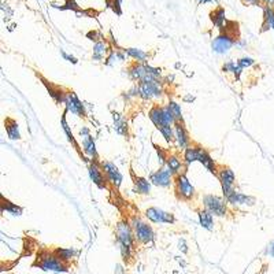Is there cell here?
I'll return each instance as SVG.
<instances>
[{"mask_svg": "<svg viewBox=\"0 0 274 274\" xmlns=\"http://www.w3.org/2000/svg\"><path fill=\"white\" fill-rule=\"evenodd\" d=\"M121 1L122 0H106V4L109 8H111L112 11L118 15L122 14V10H121Z\"/></svg>", "mask_w": 274, "mask_h": 274, "instance_id": "33", "label": "cell"}, {"mask_svg": "<svg viewBox=\"0 0 274 274\" xmlns=\"http://www.w3.org/2000/svg\"><path fill=\"white\" fill-rule=\"evenodd\" d=\"M132 229L135 233V239L140 244H148L154 240V230L148 223L143 222L140 218H133L132 221Z\"/></svg>", "mask_w": 274, "mask_h": 274, "instance_id": "5", "label": "cell"}, {"mask_svg": "<svg viewBox=\"0 0 274 274\" xmlns=\"http://www.w3.org/2000/svg\"><path fill=\"white\" fill-rule=\"evenodd\" d=\"M89 177L93 181V184H96L99 188H107V177H106L105 171L102 169V164H98V159H93L89 164Z\"/></svg>", "mask_w": 274, "mask_h": 274, "instance_id": "8", "label": "cell"}, {"mask_svg": "<svg viewBox=\"0 0 274 274\" xmlns=\"http://www.w3.org/2000/svg\"><path fill=\"white\" fill-rule=\"evenodd\" d=\"M161 86L158 81H150V82H140L138 86V95L143 99H151L155 96H161Z\"/></svg>", "mask_w": 274, "mask_h": 274, "instance_id": "12", "label": "cell"}, {"mask_svg": "<svg viewBox=\"0 0 274 274\" xmlns=\"http://www.w3.org/2000/svg\"><path fill=\"white\" fill-rule=\"evenodd\" d=\"M100 164H102V169L105 171L109 183L111 185H114L115 188H118L121 185V181H122V176H121V173H119L117 166L114 164H111V162H100Z\"/></svg>", "mask_w": 274, "mask_h": 274, "instance_id": "11", "label": "cell"}, {"mask_svg": "<svg viewBox=\"0 0 274 274\" xmlns=\"http://www.w3.org/2000/svg\"><path fill=\"white\" fill-rule=\"evenodd\" d=\"M171 176L173 174L170 173L169 169L161 167L158 171L151 174V181L155 184V185H158V187H169L170 184L173 183Z\"/></svg>", "mask_w": 274, "mask_h": 274, "instance_id": "13", "label": "cell"}, {"mask_svg": "<svg viewBox=\"0 0 274 274\" xmlns=\"http://www.w3.org/2000/svg\"><path fill=\"white\" fill-rule=\"evenodd\" d=\"M225 197H226V202L232 203V204H248V206H252L255 203L254 197L240 193V192H237L235 190L232 191L228 196H225Z\"/></svg>", "mask_w": 274, "mask_h": 274, "instance_id": "14", "label": "cell"}, {"mask_svg": "<svg viewBox=\"0 0 274 274\" xmlns=\"http://www.w3.org/2000/svg\"><path fill=\"white\" fill-rule=\"evenodd\" d=\"M148 115H150V119L154 122V125H155L157 128L164 125V114H162V107H161V106H154L150 110V112H148Z\"/></svg>", "mask_w": 274, "mask_h": 274, "instance_id": "24", "label": "cell"}, {"mask_svg": "<svg viewBox=\"0 0 274 274\" xmlns=\"http://www.w3.org/2000/svg\"><path fill=\"white\" fill-rule=\"evenodd\" d=\"M174 125H176V138L178 141V145L185 150L190 144V135L184 126V122H176Z\"/></svg>", "mask_w": 274, "mask_h": 274, "instance_id": "17", "label": "cell"}, {"mask_svg": "<svg viewBox=\"0 0 274 274\" xmlns=\"http://www.w3.org/2000/svg\"><path fill=\"white\" fill-rule=\"evenodd\" d=\"M155 148H157V151H158V155L161 157V161L164 162V159H167V158H166V154L164 152V150H162L161 147H158V145H155Z\"/></svg>", "mask_w": 274, "mask_h": 274, "instance_id": "36", "label": "cell"}, {"mask_svg": "<svg viewBox=\"0 0 274 274\" xmlns=\"http://www.w3.org/2000/svg\"><path fill=\"white\" fill-rule=\"evenodd\" d=\"M54 254L58 256L60 261L66 262V263H69V265H72V261L73 259H76V256H77V251L74 249V248H60V247H56L53 249Z\"/></svg>", "mask_w": 274, "mask_h": 274, "instance_id": "16", "label": "cell"}, {"mask_svg": "<svg viewBox=\"0 0 274 274\" xmlns=\"http://www.w3.org/2000/svg\"><path fill=\"white\" fill-rule=\"evenodd\" d=\"M40 79L43 80V84L46 85L47 89H48V92H50V95L53 96L58 103H65V96H66V92H63V89L62 88H59V86H54L51 82H48L46 79H43L41 76H39Z\"/></svg>", "mask_w": 274, "mask_h": 274, "instance_id": "19", "label": "cell"}, {"mask_svg": "<svg viewBox=\"0 0 274 274\" xmlns=\"http://www.w3.org/2000/svg\"><path fill=\"white\" fill-rule=\"evenodd\" d=\"M81 133V136L84 137V151L86 155H89L92 157L93 159H98V152H96V147H95V141H93V138L92 136L89 135V132L86 128H84L82 131L80 132Z\"/></svg>", "mask_w": 274, "mask_h": 274, "instance_id": "15", "label": "cell"}, {"mask_svg": "<svg viewBox=\"0 0 274 274\" xmlns=\"http://www.w3.org/2000/svg\"><path fill=\"white\" fill-rule=\"evenodd\" d=\"M107 51H109V47H107L105 41H99V43H96L95 48H93V59H96V60L103 59Z\"/></svg>", "mask_w": 274, "mask_h": 274, "instance_id": "29", "label": "cell"}, {"mask_svg": "<svg viewBox=\"0 0 274 274\" xmlns=\"http://www.w3.org/2000/svg\"><path fill=\"white\" fill-rule=\"evenodd\" d=\"M246 3H251V4H258L259 3V0H244Z\"/></svg>", "mask_w": 274, "mask_h": 274, "instance_id": "38", "label": "cell"}, {"mask_svg": "<svg viewBox=\"0 0 274 274\" xmlns=\"http://www.w3.org/2000/svg\"><path fill=\"white\" fill-rule=\"evenodd\" d=\"M197 216H199V221L203 228L207 229V230H213L214 229V219H213V214L210 213L209 210H199L197 211Z\"/></svg>", "mask_w": 274, "mask_h": 274, "instance_id": "23", "label": "cell"}, {"mask_svg": "<svg viewBox=\"0 0 274 274\" xmlns=\"http://www.w3.org/2000/svg\"><path fill=\"white\" fill-rule=\"evenodd\" d=\"M1 210H6L7 213L13 214V216H21L22 214V207L17 206L15 203L7 200L4 197H1Z\"/></svg>", "mask_w": 274, "mask_h": 274, "instance_id": "26", "label": "cell"}, {"mask_svg": "<svg viewBox=\"0 0 274 274\" xmlns=\"http://www.w3.org/2000/svg\"><path fill=\"white\" fill-rule=\"evenodd\" d=\"M63 56H65L66 59H69V62H73V63H77V60H76V58H73V56H69L67 54L63 53Z\"/></svg>", "mask_w": 274, "mask_h": 274, "instance_id": "37", "label": "cell"}, {"mask_svg": "<svg viewBox=\"0 0 274 274\" xmlns=\"http://www.w3.org/2000/svg\"><path fill=\"white\" fill-rule=\"evenodd\" d=\"M62 10H73V11H77V13H82L84 14V11H81V8L79 7V4L74 1V0H65V4H63V7H60Z\"/></svg>", "mask_w": 274, "mask_h": 274, "instance_id": "34", "label": "cell"}, {"mask_svg": "<svg viewBox=\"0 0 274 274\" xmlns=\"http://www.w3.org/2000/svg\"><path fill=\"white\" fill-rule=\"evenodd\" d=\"M145 217L151 222H155V223H174V221H176V218L171 213H166L164 210L157 209V207H151V209L147 210Z\"/></svg>", "mask_w": 274, "mask_h": 274, "instance_id": "10", "label": "cell"}, {"mask_svg": "<svg viewBox=\"0 0 274 274\" xmlns=\"http://www.w3.org/2000/svg\"><path fill=\"white\" fill-rule=\"evenodd\" d=\"M225 32H222L214 41H213V48L214 51L218 54H225L230 50V47L236 43V30L237 27H235L233 30H230V27H228V21L225 25Z\"/></svg>", "mask_w": 274, "mask_h": 274, "instance_id": "3", "label": "cell"}, {"mask_svg": "<svg viewBox=\"0 0 274 274\" xmlns=\"http://www.w3.org/2000/svg\"><path fill=\"white\" fill-rule=\"evenodd\" d=\"M132 178H133V184H135V190L137 191V193L140 195H148L151 190L150 181L145 180L144 177H137L133 171H131Z\"/></svg>", "mask_w": 274, "mask_h": 274, "instance_id": "18", "label": "cell"}, {"mask_svg": "<svg viewBox=\"0 0 274 274\" xmlns=\"http://www.w3.org/2000/svg\"><path fill=\"white\" fill-rule=\"evenodd\" d=\"M34 268H39L46 272H69L72 269V265L60 261L56 255L54 254V251L50 249H41L37 252V256L33 262Z\"/></svg>", "mask_w": 274, "mask_h": 274, "instance_id": "2", "label": "cell"}, {"mask_svg": "<svg viewBox=\"0 0 274 274\" xmlns=\"http://www.w3.org/2000/svg\"><path fill=\"white\" fill-rule=\"evenodd\" d=\"M197 1H199V4H204V3H210L213 0H197Z\"/></svg>", "mask_w": 274, "mask_h": 274, "instance_id": "39", "label": "cell"}, {"mask_svg": "<svg viewBox=\"0 0 274 274\" xmlns=\"http://www.w3.org/2000/svg\"><path fill=\"white\" fill-rule=\"evenodd\" d=\"M158 129H159V132L164 135V140H166L167 143L170 144L174 141L176 135H174V132H173V129H171V126H170V125H162V126H159Z\"/></svg>", "mask_w": 274, "mask_h": 274, "instance_id": "30", "label": "cell"}, {"mask_svg": "<svg viewBox=\"0 0 274 274\" xmlns=\"http://www.w3.org/2000/svg\"><path fill=\"white\" fill-rule=\"evenodd\" d=\"M65 105H66V110L67 111H72L73 114H76V115L80 118L85 117L84 106H82V103L80 102V99L77 98V95H76L73 91L66 92Z\"/></svg>", "mask_w": 274, "mask_h": 274, "instance_id": "9", "label": "cell"}, {"mask_svg": "<svg viewBox=\"0 0 274 274\" xmlns=\"http://www.w3.org/2000/svg\"><path fill=\"white\" fill-rule=\"evenodd\" d=\"M210 18L213 21V24L219 29H223V27L226 25V18H225V10L222 7H217L214 11H211Z\"/></svg>", "mask_w": 274, "mask_h": 274, "instance_id": "22", "label": "cell"}, {"mask_svg": "<svg viewBox=\"0 0 274 274\" xmlns=\"http://www.w3.org/2000/svg\"><path fill=\"white\" fill-rule=\"evenodd\" d=\"M203 203H204V207L209 210L211 214H214L217 217L226 216V211H228L226 210V204L219 197H217L214 195H207L204 196Z\"/></svg>", "mask_w": 274, "mask_h": 274, "instance_id": "7", "label": "cell"}, {"mask_svg": "<svg viewBox=\"0 0 274 274\" xmlns=\"http://www.w3.org/2000/svg\"><path fill=\"white\" fill-rule=\"evenodd\" d=\"M169 109L173 112V115L176 118V122H183V115H181V107L177 105L176 102H169Z\"/></svg>", "mask_w": 274, "mask_h": 274, "instance_id": "32", "label": "cell"}, {"mask_svg": "<svg viewBox=\"0 0 274 274\" xmlns=\"http://www.w3.org/2000/svg\"><path fill=\"white\" fill-rule=\"evenodd\" d=\"M66 112H67V110L63 112V117H62V126H63V129H65L66 135H67V138H69V141L74 145V148H76V151L80 154V157L84 159V157H82V152H81V150H80V145L77 144V141L74 140V136H73V133L70 132V129H69V125H67V121H66Z\"/></svg>", "mask_w": 274, "mask_h": 274, "instance_id": "27", "label": "cell"}, {"mask_svg": "<svg viewBox=\"0 0 274 274\" xmlns=\"http://www.w3.org/2000/svg\"><path fill=\"white\" fill-rule=\"evenodd\" d=\"M197 161L200 162V164H203L207 169L211 171V173H214V174H217V166L216 164H214V159H211V157H210V154L207 152V151L204 150L203 147H200L199 148V158H197Z\"/></svg>", "mask_w": 274, "mask_h": 274, "instance_id": "20", "label": "cell"}, {"mask_svg": "<svg viewBox=\"0 0 274 274\" xmlns=\"http://www.w3.org/2000/svg\"><path fill=\"white\" fill-rule=\"evenodd\" d=\"M265 1H268L269 4H274V0H265Z\"/></svg>", "mask_w": 274, "mask_h": 274, "instance_id": "40", "label": "cell"}, {"mask_svg": "<svg viewBox=\"0 0 274 274\" xmlns=\"http://www.w3.org/2000/svg\"><path fill=\"white\" fill-rule=\"evenodd\" d=\"M219 181L222 184V190H223V195L228 196L232 191H233V185L236 183V177L233 170L228 167V166H221L219 169L217 170V174Z\"/></svg>", "mask_w": 274, "mask_h": 274, "instance_id": "6", "label": "cell"}, {"mask_svg": "<svg viewBox=\"0 0 274 274\" xmlns=\"http://www.w3.org/2000/svg\"><path fill=\"white\" fill-rule=\"evenodd\" d=\"M115 235H117V240L121 247V254H122V259L125 263H129L133 258V252H135V233L129 222L119 221L117 223V229H115Z\"/></svg>", "mask_w": 274, "mask_h": 274, "instance_id": "1", "label": "cell"}, {"mask_svg": "<svg viewBox=\"0 0 274 274\" xmlns=\"http://www.w3.org/2000/svg\"><path fill=\"white\" fill-rule=\"evenodd\" d=\"M272 27H273V29H274V21H273V22H272Z\"/></svg>", "mask_w": 274, "mask_h": 274, "instance_id": "41", "label": "cell"}, {"mask_svg": "<svg viewBox=\"0 0 274 274\" xmlns=\"http://www.w3.org/2000/svg\"><path fill=\"white\" fill-rule=\"evenodd\" d=\"M166 164H167V169L170 170L171 174H174V176L180 174V170H181V161H180L176 155L167 157Z\"/></svg>", "mask_w": 274, "mask_h": 274, "instance_id": "28", "label": "cell"}, {"mask_svg": "<svg viewBox=\"0 0 274 274\" xmlns=\"http://www.w3.org/2000/svg\"><path fill=\"white\" fill-rule=\"evenodd\" d=\"M4 128H6V132L8 137L11 140H20V131H18V124L17 121L13 119V118H6L4 119Z\"/></svg>", "mask_w": 274, "mask_h": 274, "instance_id": "21", "label": "cell"}, {"mask_svg": "<svg viewBox=\"0 0 274 274\" xmlns=\"http://www.w3.org/2000/svg\"><path fill=\"white\" fill-rule=\"evenodd\" d=\"M199 148H200V145H188L185 148V152H184L185 164H190L192 162L197 161V158H199Z\"/></svg>", "mask_w": 274, "mask_h": 274, "instance_id": "25", "label": "cell"}, {"mask_svg": "<svg viewBox=\"0 0 274 274\" xmlns=\"http://www.w3.org/2000/svg\"><path fill=\"white\" fill-rule=\"evenodd\" d=\"M254 62H252V59H249V58H244V59H240L239 60V66L242 67V69H244V67H247V66H249V65H252Z\"/></svg>", "mask_w": 274, "mask_h": 274, "instance_id": "35", "label": "cell"}, {"mask_svg": "<svg viewBox=\"0 0 274 274\" xmlns=\"http://www.w3.org/2000/svg\"><path fill=\"white\" fill-rule=\"evenodd\" d=\"M174 192L178 200H191L195 195V188L191 185L190 180L185 177V174H177L174 177Z\"/></svg>", "mask_w": 274, "mask_h": 274, "instance_id": "4", "label": "cell"}, {"mask_svg": "<svg viewBox=\"0 0 274 274\" xmlns=\"http://www.w3.org/2000/svg\"><path fill=\"white\" fill-rule=\"evenodd\" d=\"M125 53L128 54L129 56H132V58L136 59V60H140V62L148 58V54L144 53L141 50H136V48H126Z\"/></svg>", "mask_w": 274, "mask_h": 274, "instance_id": "31", "label": "cell"}]
</instances>
